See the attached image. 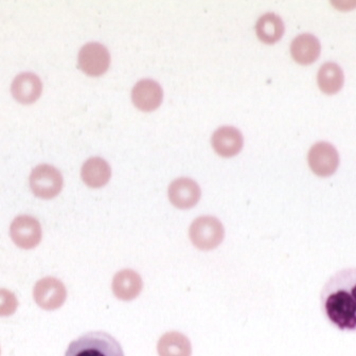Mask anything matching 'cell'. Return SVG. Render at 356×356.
I'll return each instance as SVG.
<instances>
[{"instance_id": "277c9868", "label": "cell", "mask_w": 356, "mask_h": 356, "mask_svg": "<svg viewBox=\"0 0 356 356\" xmlns=\"http://www.w3.org/2000/svg\"><path fill=\"white\" fill-rule=\"evenodd\" d=\"M63 176L54 165H40L34 168L30 175V188L36 197L51 200L63 189Z\"/></svg>"}, {"instance_id": "7c38bea8", "label": "cell", "mask_w": 356, "mask_h": 356, "mask_svg": "<svg viewBox=\"0 0 356 356\" xmlns=\"http://www.w3.org/2000/svg\"><path fill=\"white\" fill-rule=\"evenodd\" d=\"M40 79L31 72L18 74L12 83L11 92L15 100L22 104H31L42 95Z\"/></svg>"}, {"instance_id": "8992f818", "label": "cell", "mask_w": 356, "mask_h": 356, "mask_svg": "<svg viewBox=\"0 0 356 356\" xmlns=\"http://www.w3.org/2000/svg\"><path fill=\"white\" fill-rule=\"evenodd\" d=\"M10 236L17 248L33 250L42 241V226L33 216H19L10 226Z\"/></svg>"}, {"instance_id": "ffe728a7", "label": "cell", "mask_w": 356, "mask_h": 356, "mask_svg": "<svg viewBox=\"0 0 356 356\" xmlns=\"http://www.w3.org/2000/svg\"><path fill=\"white\" fill-rule=\"evenodd\" d=\"M0 355H1V349H0Z\"/></svg>"}, {"instance_id": "30bf717a", "label": "cell", "mask_w": 356, "mask_h": 356, "mask_svg": "<svg viewBox=\"0 0 356 356\" xmlns=\"http://www.w3.org/2000/svg\"><path fill=\"white\" fill-rule=\"evenodd\" d=\"M143 289V280L136 270L124 268L116 273L111 281V291L117 299L121 301L135 300Z\"/></svg>"}, {"instance_id": "3957f363", "label": "cell", "mask_w": 356, "mask_h": 356, "mask_svg": "<svg viewBox=\"0 0 356 356\" xmlns=\"http://www.w3.org/2000/svg\"><path fill=\"white\" fill-rule=\"evenodd\" d=\"M189 236L192 244L197 250L209 252L222 244L225 238V229L216 216H200L192 222Z\"/></svg>"}, {"instance_id": "5b68a950", "label": "cell", "mask_w": 356, "mask_h": 356, "mask_svg": "<svg viewBox=\"0 0 356 356\" xmlns=\"http://www.w3.org/2000/svg\"><path fill=\"white\" fill-rule=\"evenodd\" d=\"M33 299L44 311H56L66 302V286L56 277H44L34 285Z\"/></svg>"}, {"instance_id": "9a60e30c", "label": "cell", "mask_w": 356, "mask_h": 356, "mask_svg": "<svg viewBox=\"0 0 356 356\" xmlns=\"http://www.w3.org/2000/svg\"><path fill=\"white\" fill-rule=\"evenodd\" d=\"M111 170L108 163L101 157H92L85 161L81 170V177L85 185L90 188H101L111 179Z\"/></svg>"}, {"instance_id": "d6986e66", "label": "cell", "mask_w": 356, "mask_h": 356, "mask_svg": "<svg viewBox=\"0 0 356 356\" xmlns=\"http://www.w3.org/2000/svg\"><path fill=\"white\" fill-rule=\"evenodd\" d=\"M18 300L16 295L7 289H0V317H9L17 311Z\"/></svg>"}, {"instance_id": "ba28073f", "label": "cell", "mask_w": 356, "mask_h": 356, "mask_svg": "<svg viewBox=\"0 0 356 356\" xmlns=\"http://www.w3.org/2000/svg\"><path fill=\"white\" fill-rule=\"evenodd\" d=\"M79 66L89 76H101L108 70L111 54L104 44L88 42L79 52Z\"/></svg>"}, {"instance_id": "2e32d148", "label": "cell", "mask_w": 356, "mask_h": 356, "mask_svg": "<svg viewBox=\"0 0 356 356\" xmlns=\"http://www.w3.org/2000/svg\"><path fill=\"white\" fill-rule=\"evenodd\" d=\"M157 352L159 356H191V341L181 332H167L157 343Z\"/></svg>"}, {"instance_id": "7a4b0ae2", "label": "cell", "mask_w": 356, "mask_h": 356, "mask_svg": "<svg viewBox=\"0 0 356 356\" xmlns=\"http://www.w3.org/2000/svg\"><path fill=\"white\" fill-rule=\"evenodd\" d=\"M65 356H125L119 341L103 331L88 332L74 339Z\"/></svg>"}, {"instance_id": "8fae6325", "label": "cell", "mask_w": 356, "mask_h": 356, "mask_svg": "<svg viewBox=\"0 0 356 356\" xmlns=\"http://www.w3.org/2000/svg\"><path fill=\"white\" fill-rule=\"evenodd\" d=\"M163 88L159 83L151 79L139 81L134 86L131 99L137 108L143 111H151L157 108L163 101Z\"/></svg>"}, {"instance_id": "6da1fadb", "label": "cell", "mask_w": 356, "mask_h": 356, "mask_svg": "<svg viewBox=\"0 0 356 356\" xmlns=\"http://www.w3.org/2000/svg\"><path fill=\"white\" fill-rule=\"evenodd\" d=\"M321 309L332 325L341 331L356 332V268L334 274L323 285Z\"/></svg>"}, {"instance_id": "ac0fdd59", "label": "cell", "mask_w": 356, "mask_h": 356, "mask_svg": "<svg viewBox=\"0 0 356 356\" xmlns=\"http://www.w3.org/2000/svg\"><path fill=\"white\" fill-rule=\"evenodd\" d=\"M256 32L263 42L275 44L284 33V24L277 14L266 13L261 16L257 22Z\"/></svg>"}, {"instance_id": "5bb4252c", "label": "cell", "mask_w": 356, "mask_h": 356, "mask_svg": "<svg viewBox=\"0 0 356 356\" xmlns=\"http://www.w3.org/2000/svg\"><path fill=\"white\" fill-rule=\"evenodd\" d=\"M321 44L313 34H300L291 44L293 58L300 65H311L321 56Z\"/></svg>"}, {"instance_id": "9c48e42d", "label": "cell", "mask_w": 356, "mask_h": 356, "mask_svg": "<svg viewBox=\"0 0 356 356\" xmlns=\"http://www.w3.org/2000/svg\"><path fill=\"white\" fill-rule=\"evenodd\" d=\"M168 196L174 207L183 210L190 209L200 202L202 190L191 178L181 177L170 184Z\"/></svg>"}, {"instance_id": "e0dca14e", "label": "cell", "mask_w": 356, "mask_h": 356, "mask_svg": "<svg viewBox=\"0 0 356 356\" xmlns=\"http://www.w3.org/2000/svg\"><path fill=\"white\" fill-rule=\"evenodd\" d=\"M317 82L323 94L335 95L343 88L345 76L337 63L327 62L321 67Z\"/></svg>"}, {"instance_id": "52a82bcc", "label": "cell", "mask_w": 356, "mask_h": 356, "mask_svg": "<svg viewBox=\"0 0 356 356\" xmlns=\"http://www.w3.org/2000/svg\"><path fill=\"white\" fill-rule=\"evenodd\" d=\"M307 163L313 173L319 177H329L339 169V152L331 143H315L309 149Z\"/></svg>"}, {"instance_id": "4fadbf2b", "label": "cell", "mask_w": 356, "mask_h": 356, "mask_svg": "<svg viewBox=\"0 0 356 356\" xmlns=\"http://www.w3.org/2000/svg\"><path fill=\"white\" fill-rule=\"evenodd\" d=\"M212 147L218 155L232 157L240 153L243 147V135L234 127H222L212 135Z\"/></svg>"}]
</instances>
